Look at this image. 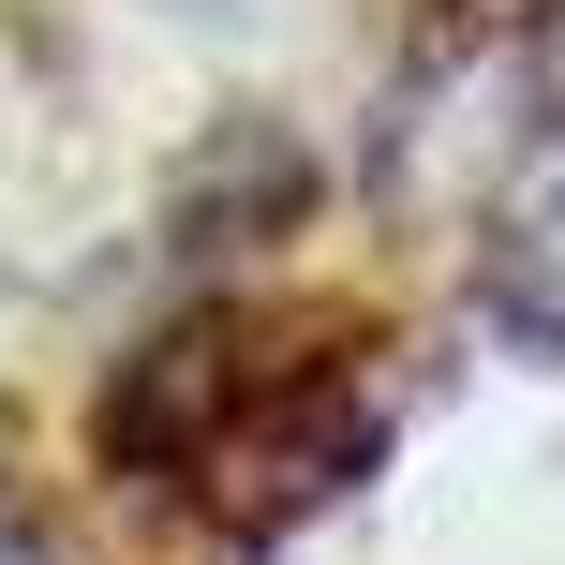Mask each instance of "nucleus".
<instances>
[{
  "label": "nucleus",
  "instance_id": "obj_1",
  "mask_svg": "<svg viewBox=\"0 0 565 565\" xmlns=\"http://www.w3.org/2000/svg\"><path fill=\"white\" fill-rule=\"evenodd\" d=\"M491 298H507L521 342L565 358V75H551V119H536V164L507 179V224H491Z\"/></svg>",
  "mask_w": 565,
  "mask_h": 565
},
{
  "label": "nucleus",
  "instance_id": "obj_2",
  "mask_svg": "<svg viewBox=\"0 0 565 565\" xmlns=\"http://www.w3.org/2000/svg\"><path fill=\"white\" fill-rule=\"evenodd\" d=\"M0 565H30V536H15V521H0Z\"/></svg>",
  "mask_w": 565,
  "mask_h": 565
}]
</instances>
